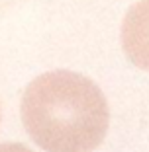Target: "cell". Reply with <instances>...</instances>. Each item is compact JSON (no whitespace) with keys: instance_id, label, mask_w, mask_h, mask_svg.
Returning a JSON list of instances; mask_svg holds the SVG:
<instances>
[{"instance_id":"2","label":"cell","mask_w":149,"mask_h":152,"mask_svg":"<svg viewBox=\"0 0 149 152\" xmlns=\"http://www.w3.org/2000/svg\"><path fill=\"white\" fill-rule=\"evenodd\" d=\"M122 49L133 66L149 72V0L131 4L122 22Z\"/></svg>"},{"instance_id":"3","label":"cell","mask_w":149,"mask_h":152,"mask_svg":"<svg viewBox=\"0 0 149 152\" xmlns=\"http://www.w3.org/2000/svg\"><path fill=\"white\" fill-rule=\"evenodd\" d=\"M0 152H33L20 142H0Z\"/></svg>"},{"instance_id":"1","label":"cell","mask_w":149,"mask_h":152,"mask_svg":"<svg viewBox=\"0 0 149 152\" xmlns=\"http://www.w3.org/2000/svg\"><path fill=\"white\" fill-rule=\"evenodd\" d=\"M20 115L30 139L45 152H92L110 123L102 90L73 70H51L32 80Z\"/></svg>"}]
</instances>
